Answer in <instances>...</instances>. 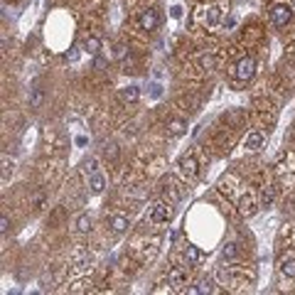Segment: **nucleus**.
<instances>
[{"label":"nucleus","mask_w":295,"mask_h":295,"mask_svg":"<svg viewBox=\"0 0 295 295\" xmlns=\"http://www.w3.org/2000/svg\"><path fill=\"white\" fill-rule=\"evenodd\" d=\"M89 187H91L93 194H101V192H104V187H106V177H104V175H99V172H91V177H89Z\"/></svg>","instance_id":"obj_7"},{"label":"nucleus","mask_w":295,"mask_h":295,"mask_svg":"<svg viewBox=\"0 0 295 295\" xmlns=\"http://www.w3.org/2000/svg\"><path fill=\"white\" fill-rule=\"evenodd\" d=\"M293 18V10H290V5H276L273 10H271V22L276 25V27H285L288 22Z\"/></svg>","instance_id":"obj_2"},{"label":"nucleus","mask_w":295,"mask_h":295,"mask_svg":"<svg viewBox=\"0 0 295 295\" xmlns=\"http://www.w3.org/2000/svg\"><path fill=\"white\" fill-rule=\"evenodd\" d=\"M76 231H81V234L91 231V217L89 214H79L76 217Z\"/></svg>","instance_id":"obj_12"},{"label":"nucleus","mask_w":295,"mask_h":295,"mask_svg":"<svg viewBox=\"0 0 295 295\" xmlns=\"http://www.w3.org/2000/svg\"><path fill=\"white\" fill-rule=\"evenodd\" d=\"M200 67H202V69H214V57L212 55L202 57V59H200Z\"/></svg>","instance_id":"obj_19"},{"label":"nucleus","mask_w":295,"mask_h":295,"mask_svg":"<svg viewBox=\"0 0 295 295\" xmlns=\"http://www.w3.org/2000/svg\"><path fill=\"white\" fill-rule=\"evenodd\" d=\"M67 59H69V62H76V59H79V47H72V50L67 52Z\"/></svg>","instance_id":"obj_21"},{"label":"nucleus","mask_w":295,"mask_h":295,"mask_svg":"<svg viewBox=\"0 0 295 295\" xmlns=\"http://www.w3.org/2000/svg\"><path fill=\"white\" fill-rule=\"evenodd\" d=\"M180 165H182V172L184 175H189V177H197V160L192 158V155H187L180 160Z\"/></svg>","instance_id":"obj_8"},{"label":"nucleus","mask_w":295,"mask_h":295,"mask_svg":"<svg viewBox=\"0 0 295 295\" xmlns=\"http://www.w3.org/2000/svg\"><path fill=\"white\" fill-rule=\"evenodd\" d=\"M217 22H219V8L212 5V8L207 10V25H217Z\"/></svg>","instance_id":"obj_15"},{"label":"nucleus","mask_w":295,"mask_h":295,"mask_svg":"<svg viewBox=\"0 0 295 295\" xmlns=\"http://www.w3.org/2000/svg\"><path fill=\"white\" fill-rule=\"evenodd\" d=\"M99 50H101V39H99V37H86V39H84V52L99 55Z\"/></svg>","instance_id":"obj_11"},{"label":"nucleus","mask_w":295,"mask_h":295,"mask_svg":"<svg viewBox=\"0 0 295 295\" xmlns=\"http://www.w3.org/2000/svg\"><path fill=\"white\" fill-rule=\"evenodd\" d=\"M263 140H266V135H263L261 130H251V133L243 138V148H246V150H258V148L263 145Z\"/></svg>","instance_id":"obj_4"},{"label":"nucleus","mask_w":295,"mask_h":295,"mask_svg":"<svg viewBox=\"0 0 295 295\" xmlns=\"http://www.w3.org/2000/svg\"><path fill=\"white\" fill-rule=\"evenodd\" d=\"M150 219L155 221V224L170 219V209H167V204H155V207H153V212H150Z\"/></svg>","instance_id":"obj_5"},{"label":"nucleus","mask_w":295,"mask_h":295,"mask_svg":"<svg viewBox=\"0 0 295 295\" xmlns=\"http://www.w3.org/2000/svg\"><path fill=\"white\" fill-rule=\"evenodd\" d=\"M241 212H243V214H254V200H251V197H249V194H246V197H241Z\"/></svg>","instance_id":"obj_16"},{"label":"nucleus","mask_w":295,"mask_h":295,"mask_svg":"<svg viewBox=\"0 0 295 295\" xmlns=\"http://www.w3.org/2000/svg\"><path fill=\"white\" fill-rule=\"evenodd\" d=\"M93 67H96V69H101V67H104V59H101V57H96V62H93Z\"/></svg>","instance_id":"obj_24"},{"label":"nucleus","mask_w":295,"mask_h":295,"mask_svg":"<svg viewBox=\"0 0 295 295\" xmlns=\"http://www.w3.org/2000/svg\"><path fill=\"white\" fill-rule=\"evenodd\" d=\"M224 258H236V246L234 243H226L224 246Z\"/></svg>","instance_id":"obj_20"},{"label":"nucleus","mask_w":295,"mask_h":295,"mask_svg":"<svg viewBox=\"0 0 295 295\" xmlns=\"http://www.w3.org/2000/svg\"><path fill=\"white\" fill-rule=\"evenodd\" d=\"M153 96H160V84H153Z\"/></svg>","instance_id":"obj_25"},{"label":"nucleus","mask_w":295,"mask_h":295,"mask_svg":"<svg viewBox=\"0 0 295 295\" xmlns=\"http://www.w3.org/2000/svg\"><path fill=\"white\" fill-rule=\"evenodd\" d=\"M39 104H42V89H32V93H30V106L37 109Z\"/></svg>","instance_id":"obj_17"},{"label":"nucleus","mask_w":295,"mask_h":295,"mask_svg":"<svg viewBox=\"0 0 295 295\" xmlns=\"http://www.w3.org/2000/svg\"><path fill=\"white\" fill-rule=\"evenodd\" d=\"M170 283H172V285H182V280H184V271H172V273H170Z\"/></svg>","instance_id":"obj_18"},{"label":"nucleus","mask_w":295,"mask_h":295,"mask_svg":"<svg viewBox=\"0 0 295 295\" xmlns=\"http://www.w3.org/2000/svg\"><path fill=\"white\" fill-rule=\"evenodd\" d=\"M121 101L123 104H135L138 99H140V91H138V86H126V89H121Z\"/></svg>","instance_id":"obj_6"},{"label":"nucleus","mask_w":295,"mask_h":295,"mask_svg":"<svg viewBox=\"0 0 295 295\" xmlns=\"http://www.w3.org/2000/svg\"><path fill=\"white\" fill-rule=\"evenodd\" d=\"M111 229H113V234H123V231L128 229V219H126L123 214L113 217V219H111Z\"/></svg>","instance_id":"obj_9"},{"label":"nucleus","mask_w":295,"mask_h":295,"mask_svg":"<svg viewBox=\"0 0 295 295\" xmlns=\"http://www.w3.org/2000/svg\"><path fill=\"white\" fill-rule=\"evenodd\" d=\"M96 165H99V163H96V158H91V160L86 163V172H96Z\"/></svg>","instance_id":"obj_23"},{"label":"nucleus","mask_w":295,"mask_h":295,"mask_svg":"<svg viewBox=\"0 0 295 295\" xmlns=\"http://www.w3.org/2000/svg\"><path fill=\"white\" fill-rule=\"evenodd\" d=\"M184 128H187V123H184L182 118H172V121H167V130H170L172 135H182Z\"/></svg>","instance_id":"obj_10"},{"label":"nucleus","mask_w":295,"mask_h":295,"mask_svg":"<svg viewBox=\"0 0 295 295\" xmlns=\"http://www.w3.org/2000/svg\"><path fill=\"white\" fill-rule=\"evenodd\" d=\"M8 229H10V221H8V217H3V219H0V231L8 234Z\"/></svg>","instance_id":"obj_22"},{"label":"nucleus","mask_w":295,"mask_h":295,"mask_svg":"<svg viewBox=\"0 0 295 295\" xmlns=\"http://www.w3.org/2000/svg\"><path fill=\"white\" fill-rule=\"evenodd\" d=\"M256 72V62H254V57H243L236 62V67H234V79L236 81H249L251 76Z\"/></svg>","instance_id":"obj_1"},{"label":"nucleus","mask_w":295,"mask_h":295,"mask_svg":"<svg viewBox=\"0 0 295 295\" xmlns=\"http://www.w3.org/2000/svg\"><path fill=\"white\" fill-rule=\"evenodd\" d=\"M184 258H187V263H200L202 261V251L197 246H187L184 249Z\"/></svg>","instance_id":"obj_13"},{"label":"nucleus","mask_w":295,"mask_h":295,"mask_svg":"<svg viewBox=\"0 0 295 295\" xmlns=\"http://www.w3.org/2000/svg\"><path fill=\"white\" fill-rule=\"evenodd\" d=\"M138 22H140V27H143L145 32H153V30H158V27H160V15H158V10L148 8V10L140 13Z\"/></svg>","instance_id":"obj_3"},{"label":"nucleus","mask_w":295,"mask_h":295,"mask_svg":"<svg viewBox=\"0 0 295 295\" xmlns=\"http://www.w3.org/2000/svg\"><path fill=\"white\" fill-rule=\"evenodd\" d=\"M280 273L285 278H295V258H285L280 263Z\"/></svg>","instance_id":"obj_14"}]
</instances>
